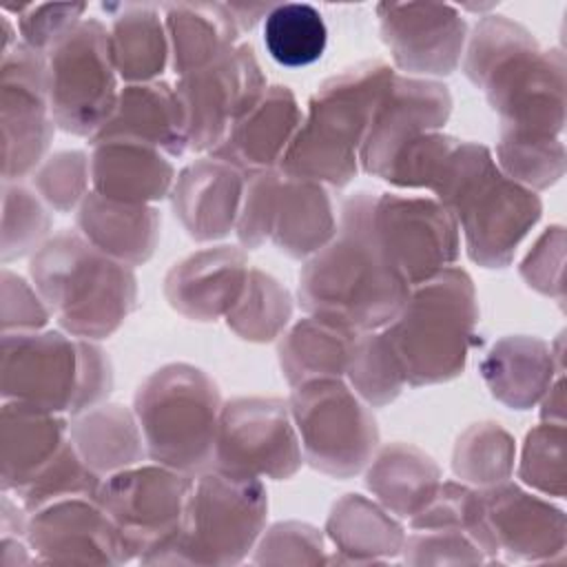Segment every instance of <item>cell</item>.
Returning <instances> with one entry per match:
<instances>
[{
    "instance_id": "5bb4252c",
    "label": "cell",
    "mask_w": 567,
    "mask_h": 567,
    "mask_svg": "<svg viewBox=\"0 0 567 567\" xmlns=\"http://www.w3.org/2000/svg\"><path fill=\"white\" fill-rule=\"evenodd\" d=\"M213 463L217 470L281 478L299 465L297 439L281 403L237 401L224 408Z\"/></svg>"
},
{
    "instance_id": "277c9868",
    "label": "cell",
    "mask_w": 567,
    "mask_h": 567,
    "mask_svg": "<svg viewBox=\"0 0 567 567\" xmlns=\"http://www.w3.org/2000/svg\"><path fill=\"white\" fill-rule=\"evenodd\" d=\"M474 317V290L465 272L445 268L412 286L383 334L403 379L421 385L458 374Z\"/></svg>"
},
{
    "instance_id": "4fadbf2b",
    "label": "cell",
    "mask_w": 567,
    "mask_h": 567,
    "mask_svg": "<svg viewBox=\"0 0 567 567\" xmlns=\"http://www.w3.org/2000/svg\"><path fill=\"white\" fill-rule=\"evenodd\" d=\"M193 481L188 476L162 470H126L111 476L97 492L100 507L113 520L122 545L133 540L144 545L171 540L186 509Z\"/></svg>"
},
{
    "instance_id": "ba28073f",
    "label": "cell",
    "mask_w": 567,
    "mask_h": 567,
    "mask_svg": "<svg viewBox=\"0 0 567 567\" xmlns=\"http://www.w3.org/2000/svg\"><path fill=\"white\" fill-rule=\"evenodd\" d=\"M334 230L328 193L310 179L259 173L248 184L239 213V239L246 246L272 235L281 250L295 257L321 250Z\"/></svg>"
},
{
    "instance_id": "83f0119b",
    "label": "cell",
    "mask_w": 567,
    "mask_h": 567,
    "mask_svg": "<svg viewBox=\"0 0 567 567\" xmlns=\"http://www.w3.org/2000/svg\"><path fill=\"white\" fill-rule=\"evenodd\" d=\"M501 153L507 171L523 184L543 188L563 175V144L558 137L540 140L503 135Z\"/></svg>"
},
{
    "instance_id": "4316f807",
    "label": "cell",
    "mask_w": 567,
    "mask_h": 567,
    "mask_svg": "<svg viewBox=\"0 0 567 567\" xmlns=\"http://www.w3.org/2000/svg\"><path fill=\"white\" fill-rule=\"evenodd\" d=\"M361 337L363 339H354L348 370L365 399L383 403L399 392L403 374L383 337Z\"/></svg>"
},
{
    "instance_id": "d6986e66",
    "label": "cell",
    "mask_w": 567,
    "mask_h": 567,
    "mask_svg": "<svg viewBox=\"0 0 567 567\" xmlns=\"http://www.w3.org/2000/svg\"><path fill=\"white\" fill-rule=\"evenodd\" d=\"M166 284L175 308L197 319H210L233 310L248 284V270L244 257L224 246L190 257L171 272Z\"/></svg>"
},
{
    "instance_id": "484cf974",
    "label": "cell",
    "mask_w": 567,
    "mask_h": 567,
    "mask_svg": "<svg viewBox=\"0 0 567 567\" xmlns=\"http://www.w3.org/2000/svg\"><path fill=\"white\" fill-rule=\"evenodd\" d=\"M264 44L277 64L301 69L321 60L328 47V29L312 4L284 2L264 18Z\"/></svg>"
},
{
    "instance_id": "e0dca14e",
    "label": "cell",
    "mask_w": 567,
    "mask_h": 567,
    "mask_svg": "<svg viewBox=\"0 0 567 567\" xmlns=\"http://www.w3.org/2000/svg\"><path fill=\"white\" fill-rule=\"evenodd\" d=\"M93 144L91 168L97 195L122 204H144L164 197L173 168L157 146L135 137H104Z\"/></svg>"
},
{
    "instance_id": "9c48e42d",
    "label": "cell",
    "mask_w": 567,
    "mask_h": 567,
    "mask_svg": "<svg viewBox=\"0 0 567 567\" xmlns=\"http://www.w3.org/2000/svg\"><path fill=\"white\" fill-rule=\"evenodd\" d=\"M292 416L308 461L323 472L352 474L377 445L374 419L332 377L299 383L292 396Z\"/></svg>"
},
{
    "instance_id": "30bf717a",
    "label": "cell",
    "mask_w": 567,
    "mask_h": 567,
    "mask_svg": "<svg viewBox=\"0 0 567 567\" xmlns=\"http://www.w3.org/2000/svg\"><path fill=\"white\" fill-rule=\"evenodd\" d=\"M261 93L264 78L248 44L233 47L210 64L182 75L175 95L184 117L186 146L217 148Z\"/></svg>"
},
{
    "instance_id": "ffe728a7",
    "label": "cell",
    "mask_w": 567,
    "mask_h": 567,
    "mask_svg": "<svg viewBox=\"0 0 567 567\" xmlns=\"http://www.w3.org/2000/svg\"><path fill=\"white\" fill-rule=\"evenodd\" d=\"M239 175L224 159H204L186 168L175 188V210L197 239H215L228 233L237 217Z\"/></svg>"
},
{
    "instance_id": "7a4b0ae2",
    "label": "cell",
    "mask_w": 567,
    "mask_h": 567,
    "mask_svg": "<svg viewBox=\"0 0 567 567\" xmlns=\"http://www.w3.org/2000/svg\"><path fill=\"white\" fill-rule=\"evenodd\" d=\"M434 193L461 219L470 257L485 266H505L540 217L536 193L503 175L476 144L456 146Z\"/></svg>"
},
{
    "instance_id": "f1b7e54d",
    "label": "cell",
    "mask_w": 567,
    "mask_h": 567,
    "mask_svg": "<svg viewBox=\"0 0 567 567\" xmlns=\"http://www.w3.org/2000/svg\"><path fill=\"white\" fill-rule=\"evenodd\" d=\"M255 279L261 303H257L252 290L246 286L244 297H239V301L228 312V321L233 319L235 328L246 334V339H270L290 315L288 297L275 286L270 277L255 272Z\"/></svg>"
},
{
    "instance_id": "7c38bea8",
    "label": "cell",
    "mask_w": 567,
    "mask_h": 567,
    "mask_svg": "<svg viewBox=\"0 0 567 567\" xmlns=\"http://www.w3.org/2000/svg\"><path fill=\"white\" fill-rule=\"evenodd\" d=\"M372 224L383 252L410 288L445 270L458 252L456 224L436 202L385 195L374 199Z\"/></svg>"
},
{
    "instance_id": "6da1fadb",
    "label": "cell",
    "mask_w": 567,
    "mask_h": 567,
    "mask_svg": "<svg viewBox=\"0 0 567 567\" xmlns=\"http://www.w3.org/2000/svg\"><path fill=\"white\" fill-rule=\"evenodd\" d=\"M374 199L346 202L337 237L315 255L299 279L308 312L350 330L388 326L410 295V284L383 252L372 224Z\"/></svg>"
},
{
    "instance_id": "5b68a950",
    "label": "cell",
    "mask_w": 567,
    "mask_h": 567,
    "mask_svg": "<svg viewBox=\"0 0 567 567\" xmlns=\"http://www.w3.org/2000/svg\"><path fill=\"white\" fill-rule=\"evenodd\" d=\"M33 275L60 323L80 337H106L133 306L128 268L75 235L58 237L40 255Z\"/></svg>"
},
{
    "instance_id": "9a60e30c",
    "label": "cell",
    "mask_w": 567,
    "mask_h": 567,
    "mask_svg": "<svg viewBox=\"0 0 567 567\" xmlns=\"http://www.w3.org/2000/svg\"><path fill=\"white\" fill-rule=\"evenodd\" d=\"M381 27L394 60L416 73H450L463 49L465 22L450 4H381Z\"/></svg>"
},
{
    "instance_id": "d4e9b609",
    "label": "cell",
    "mask_w": 567,
    "mask_h": 567,
    "mask_svg": "<svg viewBox=\"0 0 567 567\" xmlns=\"http://www.w3.org/2000/svg\"><path fill=\"white\" fill-rule=\"evenodd\" d=\"M122 13L113 16L111 55L115 71L126 80L144 82L157 75L166 62V27L159 20V9L153 4H124Z\"/></svg>"
},
{
    "instance_id": "ac0fdd59",
    "label": "cell",
    "mask_w": 567,
    "mask_h": 567,
    "mask_svg": "<svg viewBox=\"0 0 567 567\" xmlns=\"http://www.w3.org/2000/svg\"><path fill=\"white\" fill-rule=\"evenodd\" d=\"M297 122L292 93L286 86H272L230 126L213 155L233 166H270L290 146Z\"/></svg>"
},
{
    "instance_id": "44dd1931",
    "label": "cell",
    "mask_w": 567,
    "mask_h": 567,
    "mask_svg": "<svg viewBox=\"0 0 567 567\" xmlns=\"http://www.w3.org/2000/svg\"><path fill=\"white\" fill-rule=\"evenodd\" d=\"M104 137H135L179 155L186 146V133L177 95L166 84L124 89L113 115L93 135V142Z\"/></svg>"
},
{
    "instance_id": "3957f363",
    "label": "cell",
    "mask_w": 567,
    "mask_h": 567,
    "mask_svg": "<svg viewBox=\"0 0 567 567\" xmlns=\"http://www.w3.org/2000/svg\"><path fill=\"white\" fill-rule=\"evenodd\" d=\"M392 75L385 64L368 62L326 82L310 102L306 124L281 157L286 175L337 186L350 182L357 171L354 151L363 146Z\"/></svg>"
},
{
    "instance_id": "52a82bcc",
    "label": "cell",
    "mask_w": 567,
    "mask_h": 567,
    "mask_svg": "<svg viewBox=\"0 0 567 567\" xmlns=\"http://www.w3.org/2000/svg\"><path fill=\"white\" fill-rule=\"evenodd\" d=\"M47 80L53 120L93 137L117 104L109 31L97 20H80L51 47Z\"/></svg>"
},
{
    "instance_id": "8fae6325",
    "label": "cell",
    "mask_w": 567,
    "mask_h": 567,
    "mask_svg": "<svg viewBox=\"0 0 567 567\" xmlns=\"http://www.w3.org/2000/svg\"><path fill=\"white\" fill-rule=\"evenodd\" d=\"M266 496L257 476L217 470L193 483L182 525L171 538L186 549L244 551L259 534Z\"/></svg>"
},
{
    "instance_id": "4dcf8cb0",
    "label": "cell",
    "mask_w": 567,
    "mask_h": 567,
    "mask_svg": "<svg viewBox=\"0 0 567 567\" xmlns=\"http://www.w3.org/2000/svg\"><path fill=\"white\" fill-rule=\"evenodd\" d=\"M86 7L84 4H40L27 7L20 16V29L31 47H53L66 31H71Z\"/></svg>"
},
{
    "instance_id": "8992f818",
    "label": "cell",
    "mask_w": 567,
    "mask_h": 567,
    "mask_svg": "<svg viewBox=\"0 0 567 567\" xmlns=\"http://www.w3.org/2000/svg\"><path fill=\"white\" fill-rule=\"evenodd\" d=\"M219 396L199 370L171 365L137 392V419L148 454L182 472L206 467L215 454Z\"/></svg>"
},
{
    "instance_id": "603a6c76",
    "label": "cell",
    "mask_w": 567,
    "mask_h": 567,
    "mask_svg": "<svg viewBox=\"0 0 567 567\" xmlns=\"http://www.w3.org/2000/svg\"><path fill=\"white\" fill-rule=\"evenodd\" d=\"M80 226L86 239L109 257L128 264L144 261L155 246L157 217L144 204H122L93 195L80 210Z\"/></svg>"
},
{
    "instance_id": "cb8c5ba5",
    "label": "cell",
    "mask_w": 567,
    "mask_h": 567,
    "mask_svg": "<svg viewBox=\"0 0 567 567\" xmlns=\"http://www.w3.org/2000/svg\"><path fill=\"white\" fill-rule=\"evenodd\" d=\"M359 334L337 321L312 317L299 323L281 346V368L290 383L330 379L348 368Z\"/></svg>"
},
{
    "instance_id": "7402d4cb",
    "label": "cell",
    "mask_w": 567,
    "mask_h": 567,
    "mask_svg": "<svg viewBox=\"0 0 567 567\" xmlns=\"http://www.w3.org/2000/svg\"><path fill=\"white\" fill-rule=\"evenodd\" d=\"M162 9L177 73L197 71L235 47L239 24L228 4L179 2Z\"/></svg>"
},
{
    "instance_id": "2e32d148",
    "label": "cell",
    "mask_w": 567,
    "mask_h": 567,
    "mask_svg": "<svg viewBox=\"0 0 567 567\" xmlns=\"http://www.w3.org/2000/svg\"><path fill=\"white\" fill-rule=\"evenodd\" d=\"M450 113L445 86L392 75L385 86L363 142V164L370 173H383L392 157L423 128L441 126Z\"/></svg>"
},
{
    "instance_id": "f546056e",
    "label": "cell",
    "mask_w": 567,
    "mask_h": 567,
    "mask_svg": "<svg viewBox=\"0 0 567 567\" xmlns=\"http://www.w3.org/2000/svg\"><path fill=\"white\" fill-rule=\"evenodd\" d=\"M523 474L529 485H536L543 492L563 494V425L547 423L538 427L527 439Z\"/></svg>"
}]
</instances>
